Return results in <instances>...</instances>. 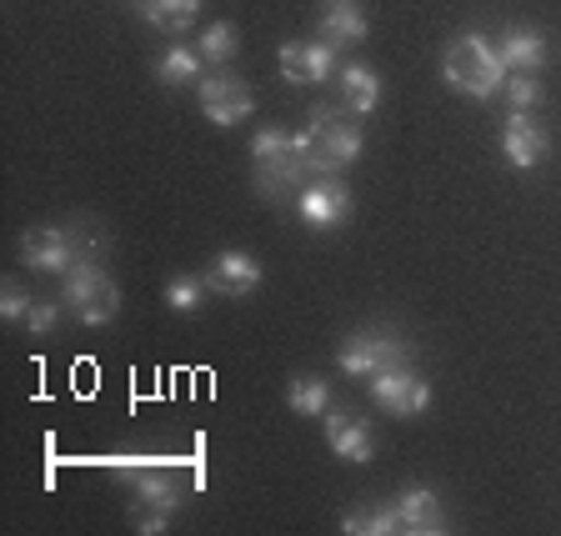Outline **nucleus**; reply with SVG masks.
Segmentation results:
<instances>
[{"label": "nucleus", "mask_w": 561, "mask_h": 536, "mask_svg": "<svg viewBox=\"0 0 561 536\" xmlns=\"http://www.w3.org/2000/svg\"><path fill=\"white\" fill-rule=\"evenodd\" d=\"M56 321H60V306L56 301H35L31 316H25V331H31V337H50V331H56Z\"/></svg>", "instance_id": "27"}, {"label": "nucleus", "mask_w": 561, "mask_h": 536, "mask_svg": "<svg viewBox=\"0 0 561 536\" xmlns=\"http://www.w3.org/2000/svg\"><path fill=\"white\" fill-rule=\"evenodd\" d=\"M116 311H121V296L111 292V296H101L95 306H85L81 321H85V327H111V321H116Z\"/></svg>", "instance_id": "28"}, {"label": "nucleus", "mask_w": 561, "mask_h": 536, "mask_svg": "<svg viewBox=\"0 0 561 536\" xmlns=\"http://www.w3.org/2000/svg\"><path fill=\"white\" fill-rule=\"evenodd\" d=\"M296 216L306 226H341L351 216V191L341 186L336 175H316V181L301 186V196H296Z\"/></svg>", "instance_id": "7"}, {"label": "nucleus", "mask_w": 561, "mask_h": 536, "mask_svg": "<svg viewBox=\"0 0 561 536\" xmlns=\"http://www.w3.org/2000/svg\"><path fill=\"white\" fill-rule=\"evenodd\" d=\"M341 532H371V536H386V532H401V512L397 506H376V512H346Z\"/></svg>", "instance_id": "22"}, {"label": "nucleus", "mask_w": 561, "mask_h": 536, "mask_svg": "<svg viewBox=\"0 0 561 536\" xmlns=\"http://www.w3.org/2000/svg\"><path fill=\"white\" fill-rule=\"evenodd\" d=\"M136 502L146 506V512H175V506H181V487H175L171 477H140Z\"/></svg>", "instance_id": "20"}, {"label": "nucleus", "mask_w": 561, "mask_h": 536, "mask_svg": "<svg viewBox=\"0 0 561 536\" xmlns=\"http://www.w3.org/2000/svg\"><path fill=\"white\" fill-rule=\"evenodd\" d=\"M496 50H502V60H506V70H531L537 76L541 66H547V35L541 31H506L502 41H496Z\"/></svg>", "instance_id": "16"}, {"label": "nucleus", "mask_w": 561, "mask_h": 536, "mask_svg": "<svg viewBox=\"0 0 561 536\" xmlns=\"http://www.w3.org/2000/svg\"><path fill=\"white\" fill-rule=\"evenodd\" d=\"M165 526H171V512H146V516L136 522V532H140V536H156V532H165Z\"/></svg>", "instance_id": "29"}, {"label": "nucleus", "mask_w": 561, "mask_h": 536, "mask_svg": "<svg viewBox=\"0 0 561 536\" xmlns=\"http://www.w3.org/2000/svg\"><path fill=\"white\" fill-rule=\"evenodd\" d=\"M401 362H407V341H401L397 331H356V337L336 351V366L346 376H376Z\"/></svg>", "instance_id": "5"}, {"label": "nucleus", "mask_w": 561, "mask_h": 536, "mask_svg": "<svg viewBox=\"0 0 561 536\" xmlns=\"http://www.w3.org/2000/svg\"><path fill=\"white\" fill-rule=\"evenodd\" d=\"M201 56L206 60H231L236 56V25L231 21L206 25V35H201Z\"/></svg>", "instance_id": "24"}, {"label": "nucleus", "mask_w": 561, "mask_h": 536, "mask_svg": "<svg viewBox=\"0 0 561 536\" xmlns=\"http://www.w3.org/2000/svg\"><path fill=\"white\" fill-rule=\"evenodd\" d=\"M81 241L70 226H31L21 236V261L25 271H46V276H66L76 261H81Z\"/></svg>", "instance_id": "3"}, {"label": "nucleus", "mask_w": 561, "mask_h": 536, "mask_svg": "<svg viewBox=\"0 0 561 536\" xmlns=\"http://www.w3.org/2000/svg\"><path fill=\"white\" fill-rule=\"evenodd\" d=\"M502 151L516 171H531V166L547 161V130L531 121V111H512L502 126Z\"/></svg>", "instance_id": "9"}, {"label": "nucleus", "mask_w": 561, "mask_h": 536, "mask_svg": "<svg viewBox=\"0 0 561 536\" xmlns=\"http://www.w3.org/2000/svg\"><path fill=\"white\" fill-rule=\"evenodd\" d=\"M397 512H401V532H446V512L442 502H436V491L432 487H411L397 497Z\"/></svg>", "instance_id": "14"}, {"label": "nucleus", "mask_w": 561, "mask_h": 536, "mask_svg": "<svg viewBox=\"0 0 561 536\" xmlns=\"http://www.w3.org/2000/svg\"><path fill=\"white\" fill-rule=\"evenodd\" d=\"M366 31H371V21H366V11L356 0H321V41L331 50H346L356 41H366Z\"/></svg>", "instance_id": "12"}, {"label": "nucleus", "mask_w": 561, "mask_h": 536, "mask_svg": "<svg viewBox=\"0 0 561 536\" xmlns=\"http://www.w3.org/2000/svg\"><path fill=\"white\" fill-rule=\"evenodd\" d=\"M286 156H296V136L280 126H266L251 136V161L266 166V161H286Z\"/></svg>", "instance_id": "21"}, {"label": "nucleus", "mask_w": 561, "mask_h": 536, "mask_svg": "<svg viewBox=\"0 0 561 536\" xmlns=\"http://www.w3.org/2000/svg\"><path fill=\"white\" fill-rule=\"evenodd\" d=\"M196 101L201 111H206V121H216V126H236V121H245L251 111H256V95L245 91L236 76H201L196 81Z\"/></svg>", "instance_id": "6"}, {"label": "nucleus", "mask_w": 561, "mask_h": 536, "mask_svg": "<svg viewBox=\"0 0 561 536\" xmlns=\"http://www.w3.org/2000/svg\"><path fill=\"white\" fill-rule=\"evenodd\" d=\"M31 296L21 292V286H5V292H0V316H5V321H11V327H25V316H31Z\"/></svg>", "instance_id": "26"}, {"label": "nucleus", "mask_w": 561, "mask_h": 536, "mask_svg": "<svg viewBox=\"0 0 561 536\" xmlns=\"http://www.w3.org/2000/svg\"><path fill=\"white\" fill-rule=\"evenodd\" d=\"M136 11L146 15V21H151L156 31L181 35V31H191V25H196L201 0H136Z\"/></svg>", "instance_id": "17"}, {"label": "nucleus", "mask_w": 561, "mask_h": 536, "mask_svg": "<svg viewBox=\"0 0 561 536\" xmlns=\"http://www.w3.org/2000/svg\"><path fill=\"white\" fill-rule=\"evenodd\" d=\"M336 85H341V101H346L356 116H371L376 105H381V76H376L371 66H341Z\"/></svg>", "instance_id": "15"}, {"label": "nucleus", "mask_w": 561, "mask_h": 536, "mask_svg": "<svg viewBox=\"0 0 561 536\" xmlns=\"http://www.w3.org/2000/svg\"><path fill=\"white\" fill-rule=\"evenodd\" d=\"M206 286L216 296H251L261 286V261L245 251H221L206 271Z\"/></svg>", "instance_id": "11"}, {"label": "nucleus", "mask_w": 561, "mask_h": 536, "mask_svg": "<svg viewBox=\"0 0 561 536\" xmlns=\"http://www.w3.org/2000/svg\"><path fill=\"white\" fill-rule=\"evenodd\" d=\"M201 46H171L161 60H156V76H161L165 85H191L201 81Z\"/></svg>", "instance_id": "19"}, {"label": "nucleus", "mask_w": 561, "mask_h": 536, "mask_svg": "<svg viewBox=\"0 0 561 536\" xmlns=\"http://www.w3.org/2000/svg\"><path fill=\"white\" fill-rule=\"evenodd\" d=\"M506 101H512V111H531V105L541 101V81L531 76V70H516V76H506Z\"/></svg>", "instance_id": "25"}, {"label": "nucleus", "mask_w": 561, "mask_h": 536, "mask_svg": "<svg viewBox=\"0 0 561 536\" xmlns=\"http://www.w3.org/2000/svg\"><path fill=\"white\" fill-rule=\"evenodd\" d=\"M280 76L296 85L331 81L336 76V50L327 41H291V46H280Z\"/></svg>", "instance_id": "8"}, {"label": "nucleus", "mask_w": 561, "mask_h": 536, "mask_svg": "<svg viewBox=\"0 0 561 536\" xmlns=\"http://www.w3.org/2000/svg\"><path fill=\"white\" fill-rule=\"evenodd\" d=\"M327 442H331V452H336L341 461H371L376 456V442H371L366 417H356V411H346V407L327 411Z\"/></svg>", "instance_id": "10"}, {"label": "nucleus", "mask_w": 561, "mask_h": 536, "mask_svg": "<svg viewBox=\"0 0 561 536\" xmlns=\"http://www.w3.org/2000/svg\"><path fill=\"white\" fill-rule=\"evenodd\" d=\"M111 292H116V286H111V271H105L95 256H81L76 266L66 271V281H60V296H66V306H76V311L95 306L101 296H111Z\"/></svg>", "instance_id": "13"}, {"label": "nucleus", "mask_w": 561, "mask_h": 536, "mask_svg": "<svg viewBox=\"0 0 561 536\" xmlns=\"http://www.w3.org/2000/svg\"><path fill=\"white\" fill-rule=\"evenodd\" d=\"M442 76H446L451 91L471 95V101H491V95L506 85V60H502V50L491 46L486 35L467 31V35H456L451 46H446Z\"/></svg>", "instance_id": "2"}, {"label": "nucleus", "mask_w": 561, "mask_h": 536, "mask_svg": "<svg viewBox=\"0 0 561 536\" xmlns=\"http://www.w3.org/2000/svg\"><path fill=\"white\" fill-rule=\"evenodd\" d=\"M296 156L311 175H336L362 156V130L341 121V111H331V105H311L306 130H296Z\"/></svg>", "instance_id": "1"}, {"label": "nucleus", "mask_w": 561, "mask_h": 536, "mask_svg": "<svg viewBox=\"0 0 561 536\" xmlns=\"http://www.w3.org/2000/svg\"><path fill=\"white\" fill-rule=\"evenodd\" d=\"M206 292H210L206 276H171L165 281V306H171V311H196Z\"/></svg>", "instance_id": "23"}, {"label": "nucleus", "mask_w": 561, "mask_h": 536, "mask_svg": "<svg viewBox=\"0 0 561 536\" xmlns=\"http://www.w3.org/2000/svg\"><path fill=\"white\" fill-rule=\"evenodd\" d=\"M371 401L391 417H421V411L432 407V381L416 376L407 362L401 366H386V372L371 376Z\"/></svg>", "instance_id": "4"}, {"label": "nucleus", "mask_w": 561, "mask_h": 536, "mask_svg": "<svg viewBox=\"0 0 561 536\" xmlns=\"http://www.w3.org/2000/svg\"><path fill=\"white\" fill-rule=\"evenodd\" d=\"M286 407H291L296 417H327V411H331L327 376H296L291 391H286Z\"/></svg>", "instance_id": "18"}]
</instances>
